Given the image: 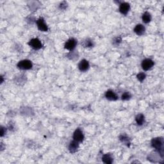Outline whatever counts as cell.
<instances>
[{
  "label": "cell",
  "instance_id": "21",
  "mask_svg": "<svg viewBox=\"0 0 164 164\" xmlns=\"http://www.w3.org/2000/svg\"><path fill=\"white\" fill-rule=\"evenodd\" d=\"M122 39L120 37H116L115 39L114 40V44H115V45H119V44L121 42Z\"/></svg>",
  "mask_w": 164,
  "mask_h": 164
},
{
  "label": "cell",
  "instance_id": "4",
  "mask_svg": "<svg viewBox=\"0 0 164 164\" xmlns=\"http://www.w3.org/2000/svg\"><path fill=\"white\" fill-rule=\"evenodd\" d=\"M28 45H29L31 48L35 49V50H38L40 49L42 47V44L41 41L37 38H33L31 39L29 42H28Z\"/></svg>",
  "mask_w": 164,
  "mask_h": 164
},
{
  "label": "cell",
  "instance_id": "15",
  "mask_svg": "<svg viewBox=\"0 0 164 164\" xmlns=\"http://www.w3.org/2000/svg\"><path fill=\"white\" fill-rule=\"evenodd\" d=\"M135 121H136V123L139 126H142L145 122L144 116L142 114H138L136 116V118H135Z\"/></svg>",
  "mask_w": 164,
  "mask_h": 164
},
{
  "label": "cell",
  "instance_id": "3",
  "mask_svg": "<svg viewBox=\"0 0 164 164\" xmlns=\"http://www.w3.org/2000/svg\"><path fill=\"white\" fill-rule=\"evenodd\" d=\"M77 45V41L74 38H71L65 43L64 48L69 51H73Z\"/></svg>",
  "mask_w": 164,
  "mask_h": 164
},
{
  "label": "cell",
  "instance_id": "18",
  "mask_svg": "<svg viewBox=\"0 0 164 164\" xmlns=\"http://www.w3.org/2000/svg\"><path fill=\"white\" fill-rule=\"evenodd\" d=\"M145 77H146V75H145V74L144 73V72H140V73H139L137 75V78L138 80L140 81V82L144 81L145 78Z\"/></svg>",
  "mask_w": 164,
  "mask_h": 164
},
{
  "label": "cell",
  "instance_id": "16",
  "mask_svg": "<svg viewBox=\"0 0 164 164\" xmlns=\"http://www.w3.org/2000/svg\"><path fill=\"white\" fill-rule=\"evenodd\" d=\"M83 45L86 48H91L94 46V42L90 39H87L83 42Z\"/></svg>",
  "mask_w": 164,
  "mask_h": 164
},
{
  "label": "cell",
  "instance_id": "14",
  "mask_svg": "<svg viewBox=\"0 0 164 164\" xmlns=\"http://www.w3.org/2000/svg\"><path fill=\"white\" fill-rule=\"evenodd\" d=\"M151 19H152L151 15L150 13H149L148 12H144L142 16V21L145 23V24L149 23L151 21Z\"/></svg>",
  "mask_w": 164,
  "mask_h": 164
},
{
  "label": "cell",
  "instance_id": "8",
  "mask_svg": "<svg viewBox=\"0 0 164 164\" xmlns=\"http://www.w3.org/2000/svg\"><path fill=\"white\" fill-rule=\"evenodd\" d=\"M130 10V5L128 3L123 2L121 3L119 6V12H120L122 14L126 15Z\"/></svg>",
  "mask_w": 164,
  "mask_h": 164
},
{
  "label": "cell",
  "instance_id": "2",
  "mask_svg": "<svg viewBox=\"0 0 164 164\" xmlns=\"http://www.w3.org/2000/svg\"><path fill=\"white\" fill-rule=\"evenodd\" d=\"M32 62L29 60H23L17 64V67L21 70H29L32 69Z\"/></svg>",
  "mask_w": 164,
  "mask_h": 164
},
{
  "label": "cell",
  "instance_id": "6",
  "mask_svg": "<svg viewBox=\"0 0 164 164\" xmlns=\"http://www.w3.org/2000/svg\"><path fill=\"white\" fill-rule=\"evenodd\" d=\"M37 25L38 29L41 32H48V27L47 26L45 21L42 17H41L37 21Z\"/></svg>",
  "mask_w": 164,
  "mask_h": 164
},
{
  "label": "cell",
  "instance_id": "17",
  "mask_svg": "<svg viewBox=\"0 0 164 164\" xmlns=\"http://www.w3.org/2000/svg\"><path fill=\"white\" fill-rule=\"evenodd\" d=\"M131 98V95L129 92H125L123 94V95H122L121 96L122 100H124V101L129 100Z\"/></svg>",
  "mask_w": 164,
  "mask_h": 164
},
{
  "label": "cell",
  "instance_id": "19",
  "mask_svg": "<svg viewBox=\"0 0 164 164\" xmlns=\"http://www.w3.org/2000/svg\"><path fill=\"white\" fill-rule=\"evenodd\" d=\"M119 139H120L121 141L123 142L124 143H126V144H129V138H127V137L124 136V135H121L120 137H119Z\"/></svg>",
  "mask_w": 164,
  "mask_h": 164
},
{
  "label": "cell",
  "instance_id": "7",
  "mask_svg": "<svg viewBox=\"0 0 164 164\" xmlns=\"http://www.w3.org/2000/svg\"><path fill=\"white\" fill-rule=\"evenodd\" d=\"M73 139L78 142H83V139H84V135H83V131L80 128H78L75 130L73 134Z\"/></svg>",
  "mask_w": 164,
  "mask_h": 164
},
{
  "label": "cell",
  "instance_id": "5",
  "mask_svg": "<svg viewBox=\"0 0 164 164\" xmlns=\"http://www.w3.org/2000/svg\"><path fill=\"white\" fill-rule=\"evenodd\" d=\"M154 62L150 58H146L142 61L141 64L142 68L144 70V71H148L152 68L154 66Z\"/></svg>",
  "mask_w": 164,
  "mask_h": 164
},
{
  "label": "cell",
  "instance_id": "10",
  "mask_svg": "<svg viewBox=\"0 0 164 164\" xmlns=\"http://www.w3.org/2000/svg\"><path fill=\"white\" fill-rule=\"evenodd\" d=\"M105 97L107 100L110 101H116L118 99V96L114 91L112 90H108L105 93Z\"/></svg>",
  "mask_w": 164,
  "mask_h": 164
},
{
  "label": "cell",
  "instance_id": "9",
  "mask_svg": "<svg viewBox=\"0 0 164 164\" xmlns=\"http://www.w3.org/2000/svg\"><path fill=\"white\" fill-rule=\"evenodd\" d=\"M89 67H90L89 63H88V62L87 60H86L85 59H83L82 60L80 61L78 64V69H80V71L82 72L87 71V70L89 69Z\"/></svg>",
  "mask_w": 164,
  "mask_h": 164
},
{
  "label": "cell",
  "instance_id": "20",
  "mask_svg": "<svg viewBox=\"0 0 164 164\" xmlns=\"http://www.w3.org/2000/svg\"><path fill=\"white\" fill-rule=\"evenodd\" d=\"M67 7V3L66 1L62 2L60 4V9L61 10H65Z\"/></svg>",
  "mask_w": 164,
  "mask_h": 164
},
{
  "label": "cell",
  "instance_id": "11",
  "mask_svg": "<svg viewBox=\"0 0 164 164\" xmlns=\"http://www.w3.org/2000/svg\"><path fill=\"white\" fill-rule=\"evenodd\" d=\"M78 142L76 141V140H72L69 145V151L71 153H74L75 152H76V151L78 150L79 147V144Z\"/></svg>",
  "mask_w": 164,
  "mask_h": 164
},
{
  "label": "cell",
  "instance_id": "12",
  "mask_svg": "<svg viewBox=\"0 0 164 164\" xmlns=\"http://www.w3.org/2000/svg\"><path fill=\"white\" fill-rule=\"evenodd\" d=\"M145 28L142 25H137L134 28V32L138 35H142L145 33Z\"/></svg>",
  "mask_w": 164,
  "mask_h": 164
},
{
  "label": "cell",
  "instance_id": "13",
  "mask_svg": "<svg viewBox=\"0 0 164 164\" xmlns=\"http://www.w3.org/2000/svg\"><path fill=\"white\" fill-rule=\"evenodd\" d=\"M102 161L105 163H107V164H110L113 162L114 161V158L110 154H105L102 157Z\"/></svg>",
  "mask_w": 164,
  "mask_h": 164
},
{
  "label": "cell",
  "instance_id": "1",
  "mask_svg": "<svg viewBox=\"0 0 164 164\" xmlns=\"http://www.w3.org/2000/svg\"><path fill=\"white\" fill-rule=\"evenodd\" d=\"M163 144L164 141L162 137L154 138L151 140L152 147L157 151L158 154L162 158L163 157Z\"/></svg>",
  "mask_w": 164,
  "mask_h": 164
},
{
  "label": "cell",
  "instance_id": "22",
  "mask_svg": "<svg viewBox=\"0 0 164 164\" xmlns=\"http://www.w3.org/2000/svg\"><path fill=\"white\" fill-rule=\"evenodd\" d=\"M5 133H6V129L5 128L3 127H1V137H3V135L5 134Z\"/></svg>",
  "mask_w": 164,
  "mask_h": 164
}]
</instances>
